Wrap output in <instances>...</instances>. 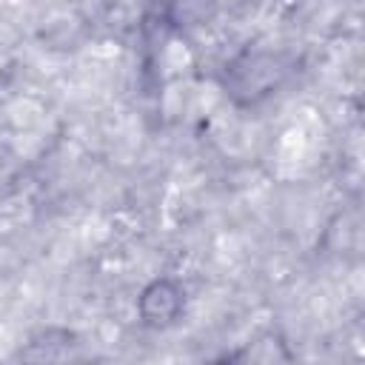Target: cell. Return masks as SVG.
I'll return each mask as SVG.
<instances>
[{"mask_svg":"<svg viewBox=\"0 0 365 365\" xmlns=\"http://www.w3.org/2000/svg\"><path fill=\"white\" fill-rule=\"evenodd\" d=\"M288 77V63L282 54L245 48L225 66V94H231L242 106H254L274 94Z\"/></svg>","mask_w":365,"mask_h":365,"instance_id":"6da1fadb","label":"cell"},{"mask_svg":"<svg viewBox=\"0 0 365 365\" xmlns=\"http://www.w3.org/2000/svg\"><path fill=\"white\" fill-rule=\"evenodd\" d=\"M185 311V291L171 277L151 279L137 297V314L148 328H168Z\"/></svg>","mask_w":365,"mask_h":365,"instance_id":"7a4b0ae2","label":"cell"},{"mask_svg":"<svg viewBox=\"0 0 365 365\" xmlns=\"http://www.w3.org/2000/svg\"><path fill=\"white\" fill-rule=\"evenodd\" d=\"M217 11V0H168V20L180 29L202 26Z\"/></svg>","mask_w":365,"mask_h":365,"instance_id":"3957f363","label":"cell"}]
</instances>
